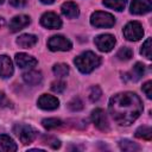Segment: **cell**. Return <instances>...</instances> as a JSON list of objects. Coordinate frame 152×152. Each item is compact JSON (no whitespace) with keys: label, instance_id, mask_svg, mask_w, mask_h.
I'll list each match as a JSON object with an SVG mask.
<instances>
[{"label":"cell","instance_id":"9c48e42d","mask_svg":"<svg viewBox=\"0 0 152 152\" xmlns=\"http://www.w3.org/2000/svg\"><path fill=\"white\" fill-rule=\"evenodd\" d=\"M37 104H38L39 108H42L44 110H55L59 107V100L53 95L43 94L38 99Z\"/></svg>","mask_w":152,"mask_h":152},{"label":"cell","instance_id":"836d02e7","mask_svg":"<svg viewBox=\"0 0 152 152\" xmlns=\"http://www.w3.org/2000/svg\"><path fill=\"white\" fill-rule=\"evenodd\" d=\"M43 4H45V5H50V4H52V2H55V0H40Z\"/></svg>","mask_w":152,"mask_h":152},{"label":"cell","instance_id":"ffe728a7","mask_svg":"<svg viewBox=\"0 0 152 152\" xmlns=\"http://www.w3.org/2000/svg\"><path fill=\"white\" fill-rule=\"evenodd\" d=\"M119 146L122 151H126V152H135V151H139L140 150V146L137 144V142H133L128 139H122L119 141Z\"/></svg>","mask_w":152,"mask_h":152},{"label":"cell","instance_id":"d4e9b609","mask_svg":"<svg viewBox=\"0 0 152 152\" xmlns=\"http://www.w3.org/2000/svg\"><path fill=\"white\" fill-rule=\"evenodd\" d=\"M132 56H133V51H132V49H129V48H127V46L121 48V49L116 52V57H118L120 61H128V59L132 58Z\"/></svg>","mask_w":152,"mask_h":152},{"label":"cell","instance_id":"1f68e13d","mask_svg":"<svg viewBox=\"0 0 152 152\" xmlns=\"http://www.w3.org/2000/svg\"><path fill=\"white\" fill-rule=\"evenodd\" d=\"M141 89H142V91L145 93V95L147 96V99H152V82H151V81L145 82Z\"/></svg>","mask_w":152,"mask_h":152},{"label":"cell","instance_id":"d6986e66","mask_svg":"<svg viewBox=\"0 0 152 152\" xmlns=\"http://www.w3.org/2000/svg\"><path fill=\"white\" fill-rule=\"evenodd\" d=\"M144 74H145V65L142 63H140V62H137L134 64L133 69L131 70V72L127 74L126 76H129V80L135 82V81L140 80L144 76Z\"/></svg>","mask_w":152,"mask_h":152},{"label":"cell","instance_id":"83f0119b","mask_svg":"<svg viewBox=\"0 0 152 152\" xmlns=\"http://www.w3.org/2000/svg\"><path fill=\"white\" fill-rule=\"evenodd\" d=\"M101 95H102V91H101V88L99 86H94V87L90 88V90H89V99H90L91 102L99 101Z\"/></svg>","mask_w":152,"mask_h":152},{"label":"cell","instance_id":"4316f807","mask_svg":"<svg viewBox=\"0 0 152 152\" xmlns=\"http://www.w3.org/2000/svg\"><path fill=\"white\" fill-rule=\"evenodd\" d=\"M151 38H147L146 40H145V43L142 44V46H141V49H140V53L144 56V57H146L147 59H151L152 57H151Z\"/></svg>","mask_w":152,"mask_h":152},{"label":"cell","instance_id":"484cf974","mask_svg":"<svg viewBox=\"0 0 152 152\" xmlns=\"http://www.w3.org/2000/svg\"><path fill=\"white\" fill-rule=\"evenodd\" d=\"M68 107L70 110L72 112H78L81 109H83V102L80 97H74L69 103H68Z\"/></svg>","mask_w":152,"mask_h":152},{"label":"cell","instance_id":"6da1fadb","mask_svg":"<svg viewBox=\"0 0 152 152\" xmlns=\"http://www.w3.org/2000/svg\"><path fill=\"white\" fill-rule=\"evenodd\" d=\"M108 109L113 120L120 126H129L142 113L140 97L132 91H124L110 97Z\"/></svg>","mask_w":152,"mask_h":152},{"label":"cell","instance_id":"8992f818","mask_svg":"<svg viewBox=\"0 0 152 152\" xmlns=\"http://www.w3.org/2000/svg\"><path fill=\"white\" fill-rule=\"evenodd\" d=\"M48 48L51 51H69L72 48V43L64 36H52L48 40Z\"/></svg>","mask_w":152,"mask_h":152},{"label":"cell","instance_id":"e0dca14e","mask_svg":"<svg viewBox=\"0 0 152 152\" xmlns=\"http://www.w3.org/2000/svg\"><path fill=\"white\" fill-rule=\"evenodd\" d=\"M37 42H38L37 36L30 34V33H24L17 38V44L24 49H28V48L34 46L37 44Z\"/></svg>","mask_w":152,"mask_h":152},{"label":"cell","instance_id":"7c38bea8","mask_svg":"<svg viewBox=\"0 0 152 152\" xmlns=\"http://www.w3.org/2000/svg\"><path fill=\"white\" fill-rule=\"evenodd\" d=\"M28 24H30V17H27L25 14H19L11 19L8 27H10L11 32H18V31L23 30L24 27H26Z\"/></svg>","mask_w":152,"mask_h":152},{"label":"cell","instance_id":"2e32d148","mask_svg":"<svg viewBox=\"0 0 152 152\" xmlns=\"http://www.w3.org/2000/svg\"><path fill=\"white\" fill-rule=\"evenodd\" d=\"M23 80L28 86H37L40 84L43 81V75L40 71L37 70H28L23 74Z\"/></svg>","mask_w":152,"mask_h":152},{"label":"cell","instance_id":"ac0fdd59","mask_svg":"<svg viewBox=\"0 0 152 152\" xmlns=\"http://www.w3.org/2000/svg\"><path fill=\"white\" fill-rule=\"evenodd\" d=\"M0 147L7 152H13L18 148L14 140L7 134H0Z\"/></svg>","mask_w":152,"mask_h":152},{"label":"cell","instance_id":"7a4b0ae2","mask_svg":"<svg viewBox=\"0 0 152 152\" xmlns=\"http://www.w3.org/2000/svg\"><path fill=\"white\" fill-rule=\"evenodd\" d=\"M74 63L82 74H90L101 64V57L93 51H86L78 55L74 59Z\"/></svg>","mask_w":152,"mask_h":152},{"label":"cell","instance_id":"9a60e30c","mask_svg":"<svg viewBox=\"0 0 152 152\" xmlns=\"http://www.w3.org/2000/svg\"><path fill=\"white\" fill-rule=\"evenodd\" d=\"M61 11L63 13V15H65L66 18L69 19H74V18H77L80 15V10H78V6L72 2V1H66V2H63L62 6H61Z\"/></svg>","mask_w":152,"mask_h":152},{"label":"cell","instance_id":"d6a6232c","mask_svg":"<svg viewBox=\"0 0 152 152\" xmlns=\"http://www.w3.org/2000/svg\"><path fill=\"white\" fill-rule=\"evenodd\" d=\"M27 2H28V0H10V4L13 7H17V8H20V7L26 6Z\"/></svg>","mask_w":152,"mask_h":152},{"label":"cell","instance_id":"30bf717a","mask_svg":"<svg viewBox=\"0 0 152 152\" xmlns=\"http://www.w3.org/2000/svg\"><path fill=\"white\" fill-rule=\"evenodd\" d=\"M40 24L46 28H59L62 26V19L53 12H46L40 17Z\"/></svg>","mask_w":152,"mask_h":152},{"label":"cell","instance_id":"603a6c76","mask_svg":"<svg viewBox=\"0 0 152 152\" xmlns=\"http://www.w3.org/2000/svg\"><path fill=\"white\" fill-rule=\"evenodd\" d=\"M52 71H53L55 76H57V77H65L69 74L70 70H69L68 64H65V63H56L52 66Z\"/></svg>","mask_w":152,"mask_h":152},{"label":"cell","instance_id":"3957f363","mask_svg":"<svg viewBox=\"0 0 152 152\" xmlns=\"http://www.w3.org/2000/svg\"><path fill=\"white\" fill-rule=\"evenodd\" d=\"M13 132L15 133V135L20 139V141L24 145L31 144L38 135L37 129L33 128L30 125H26V124H17V125H14Z\"/></svg>","mask_w":152,"mask_h":152},{"label":"cell","instance_id":"4fadbf2b","mask_svg":"<svg viewBox=\"0 0 152 152\" xmlns=\"http://www.w3.org/2000/svg\"><path fill=\"white\" fill-rule=\"evenodd\" d=\"M15 62L21 69H32L38 63V61L34 57H32V56H30L25 52L17 53L15 55Z\"/></svg>","mask_w":152,"mask_h":152},{"label":"cell","instance_id":"8fae6325","mask_svg":"<svg viewBox=\"0 0 152 152\" xmlns=\"http://www.w3.org/2000/svg\"><path fill=\"white\" fill-rule=\"evenodd\" d=\"M129 10L133 14H146L152 10L151 0H132Z\"/></svg>","mask_w":152,"mask_h":152},{"label":"cell","instance_id":"cb8c5ba5","mask_svg":"<svg viewBox=\"0 0 152 152\" xmlns=\"http://www.w3.org/2000/svg\"><path fill=\"white\" fill-rule=\"evenodd\" d=\"M42 125L46 129H53V128H57V127L62 126V120L56 119V118H48V119H44L42 121Z\"/></svg>","mask_w":152,"mask_h":152},{"label":"cell","instance_id":"f1b7e54d","mask_svg":"<svg viewBox=\"0 0 152 152\" xmlns=\"http://www.w3.org/2000/svg\"><path fill=\"white\" fill-rule=\"evenodd\" d=\"M43 142L49 145L52 148H58L61 146V141L58 139H56L55 137H51V135H44L43 137Z\"/></svg>","mask_w":152,"mask_h":152},{"label":"cell","instance_id":"5bb4252c","mask_svg":"<svg viewBox=\"0 0 152 152\" xmlns=\"http://www.w3.org/2000/svg\"><path fill=\"white\" fill-rule=\"evenodd\" d=\"M14 68L11 58L6 55L0 56V77L2 78H8L13 75Z\"/></svg>","mask_w":152,"mask_h":152},{"label":"cell","instance_id":"52a82bcc","mask_svg":"<svg viewBox=\"0 0 152 152\" xmlns=\"http://www.w3.org/2000/svg\"><path fill=\"white\" fill-rule=\"evenodd\" d=\"M91 121L100 131L102 132L109 131V121H108L106 112L102 108H96L91 112Z\"/></svg>","mask_w":152,"mask_h":152},{"label":"cell","instance_id":"7402d4cb","mask_svg":"<svg viewBox=\"0 0 152 152\" xmlns=\"http://www.w3.org/2000/svg\"><path fill=\"white\" fill-rule=\"evenodd\" d=\"M135 137L144 140H151L152 138V128L150 126H140L135 131Z\"/></svg>","mask_w":152,"mask_h":152},{"label":"cell","instance_id":"5b68a950","mask_svg":"<svg viewBox=\"0 0 152 152\" xmlns=\"http://www.w3.org/2000/svg\"><path fill=\"white\" fill-rule=\"evenodd\" d=\"M124 36L127 40H131V42H137L141 39L144 36V30L141 24L139 21L127 23V25L124 27Z\"/></svg>","mask_w":152,"mask_h":152},{"label":"cell","instance_id":"d590c367","mask_svg":"<svg viewBox=\"0 0 152 152\" xmlns=\"http://www.w3.org/2000/svg\"><path fill=\"white\" fill-rule=\"evenodd\" d=\"M4 1H5V0H0V5H1V4H4Z\"/></svg>","mask_w":152,"mask_h":152},{"label":"cell","instance_id":"ba28073f","mask_svg":"<svg viewBox=\"0 0 152 152\" xmlns=\"http://www.w3.org/2000/svg\"><path fill=\"white\" fill-rule=\"evenodd\" d=\"M94 43L96 45V48L102 51V52H109L113 50L116 40L115 37L109 34V33H104V34H100L94 39Z\"/></svg>","mask_w":152,"mask_h":152},{"label":"cell","instance_id":"44dd1931","mask_svg":"<svg viewBox=\"0 0 152 152\" xmlns=\"http://www.w3.org/2000/svg\"><path fill=\"white\" fill-rule=\"evenodd\" d=\"M102 4L108 7V8H112V10H115V11H122L127 4V0H103Z\"/></svg>","mask_w":152,"mask_h":152},{"label":"cell","instance_id":"4dcf8cb0","mask_svg":"<svg viewBox=\"0 0 152 152\" xmlns=\"http://www.w3.org/2000/svg\"><path fill=\"white\" fill-rule=\"evenodd\" d=\"M0 107H5V108H12L13 107L10 99H7V96L2 91L0 93Z\"/></svg>","mask_w":152,"mask_h":152},{"label":"cell","instance_id":"277c9868","mask_svg":"<svg viewBox=\"0 0 152 152\" xmlns=\"http://www.w3.org/2000/svg\"><path fill=\"white\" fill-rule=\"evenodd\" d=\"M90 24L95 27H112L115 24V18L108 12L96 11L90 15Z\"/></svg>","mask_w":152,"mask_h":152},{"label":"cell","instance_id":"f546056e","mask_svg":"<svg viewBox=\"0 0 152 152\" xmlns=\"http://www.w3.org/2000/svg\"><path fill=\"white\" fill-rule=\"evenodd\" d=\"M65 88H66V84H65L63 81H55V82H52V84H51V90L55 91V93H57V94L63 93Z\"/></svg>","mask_w":152,"mask_h":152},{"label":"cell","instance_id":"e575fe53","mask_svg":"<svg viewBox=\"0 0 152 152\" xmlns=\"http://www.w3.org/2000/svg\"><path fill=\"white\" fill-rule=\"evenodd\" d=\"M5 25V19L2 17H0V27H2Z\"/></svg>","mask_w":152,"mask_h":152}]
</instances>
